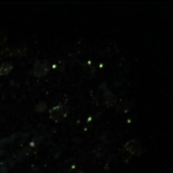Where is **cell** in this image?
Returning a JSON list of instances; mask_svg holds the SVG:
<instances>
[{
    "mask_svg": "<svg viewBox=\"0 0 173 173\" xmlns=\"http://www.w3.org/2000/svg\"><path fill=\"white\" fill-rule=\"evenodd\" d=\"M68 111V107L65 104H58L50 109V118L55 122H59L67 117Z\"/></svg>",
    "mask_w": 173,
    "mask_h": 173,
    "instance_id": "6da1fadb",
    "label": "cell"
},
{
    "mask_svg": "<svg viewBox=\"0 0 173 173\" xmlns=\"http://www.w3.org/2000/svg\"><path fill=\"white\" fill-rule=\"evenodd\" d=\"M50 70V64L47 61H37L34 63V66L33 69V74L38 77V78H41V77H44L45 75H47V73Z\"/></svg>",
    "mask_w": 173,
    "mask_h": 173,
    "instance_id": "7a4b0ae2",
    "label": "cell"
},
{
    "mask_svg": "<svg viewBox=\"0 0 173 173\" xmlns=\"http://www.w3.org/2000/svg\"><path fill=\"white\" fill-rule=\"evenodd\" d=\"M125 149L126 152H129L130 154H132V155H140L141 152H142V147H141V144L138 139H133V140H130L126 143L125 145Z\"/></svg>",
    "mask_w": 173,
    "mask_h": 173,
    "instance_id": "3957f363",
    "label": "cell"
},
{
    "mask_svg": "<svg viewBox=\"0 0 173 173\" xmlns=\"http://www.w3.org/2000/svg\"><path fill=\"white\" fill-rule=\"evenodd\" d=\"M102 99H103V104L106 107H110L115 104L117 102V98H115L114 94L111 92L110 90H105L104 93L102 95Z\"/></svg>",
    "mask_w": 173,
    "mask_h": 173,
    "instance_id": "277c9868",
    "label": "cell"
},
{
    "mask_svg": "<svg viewBox=\"0 0 173 173\" xmlns=\"http://www.w3.org/2000/svg\"><path fill=\"white\" fill-rule=\"evenodd\" d=\"M14 162L12 160H4L0 162V173H5L11 167H13Z\"/></svg>",
    "mask_w": 173,
    "mask_h": 173,
    "instance_id": "5b68a950",
    "label": "cell"
},
{
    "mask_svg": "<svg viewBox=\"0 0 173 173\" xmlns=\"http://www.w3.org/2000/svg\"><path fill=\"white\" fill-rule=\"evenodd\" d=\"M12 70V65L10 63H3L0 65V75H7Z\"/></svg>",
    "mask_w": 173,
    "mask_h": 173,
    "instance_id": "8992f818",
    "label": "cell"
},
{
    "mask_svg": "<svg viewBox=\"0 0 173 173\" xmlns=\"http://www.w3.org/2000/svg\"><path fill=\"white\" fill-rule=\"evenodd\" d=\"M94 153H95V155L96 156H103L104 154L106 153L107 151V149L104 145H102V144H98V145H96L95 146V148H94Z\"/></svg>",
    "mask_w": 173,
    "mask_h": 173,
    "instance_id": "52a82bcc",
    "label": "cell"
},
{
    "mask_svg": "<svg viewBox=\"0 0 173 173\" xmlns=\"http://www.w3.org/2000/svg\"><path fill=\"white\" fill-rule=\"evenodd\" d=\"M126 105H129V103L126 102V101H122V102H121V103H120V105H118V110L120 111V113H125V111L128 110V109H126Z\"/></svg>",
    "mask_w": 173,
    "mask_h": 173,
    "instance_id": "ba28073f",
    "label": "cell"
},
{
    "mask_svg": "<svg viewBox=\"0 0 173 173\" xmlns=\"http://www.w3.org/2000/svg\"><path fill=\"white\" fill-rule=\"evenodd\" d=\"M46 109H47V104H46L45 102H41L40 104H38L37 107H36V109L38 110V111H44Z\"/></svg>",
    "mask_w": 173,
    "mask_h": 173,
    "instance_id": "9c48e42d",
    "label": "cell"
}]
</instances>
